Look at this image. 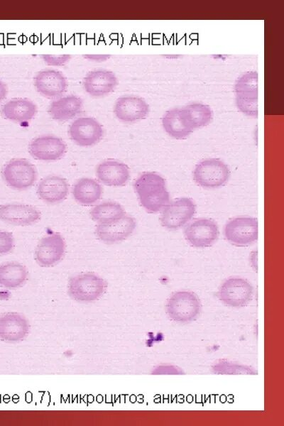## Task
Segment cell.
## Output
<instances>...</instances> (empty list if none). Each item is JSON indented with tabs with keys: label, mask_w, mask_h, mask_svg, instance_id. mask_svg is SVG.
Wrapping results in <instances>:
<instances>
[{
	"label": "cell",
	"mask_w": 284,
	"mask_h": 426,
	"mask_svg": "<svg viewBox=\"0 0 284 426\" xmlns=\"http://www.w3.org/2000/svg\"><path fill=\"white\" fill-rule=\"evenodd\" d=\"M68 294L80 302H93L105 293L107 283L94 273H82L74 275L68 282Z\"/></svg>",
	"instance_id": "2"
},
{
	"label": "cell",
	"mask_w": 284,
	"mask_h": 426,
	"mask_svg": "<svg viewBox=\"0 0 284 426\" xmlns=\"http://www.w3.org/2000/svg\"><path fill=\"white\" fill-rule=\"evenodd\" d=\"M2 177L8 186L16 190H26L37 180L36 167L25 158H13L3 168Z\"/></svg>",
	"instance_id": "5"
},
{
	"label": "cell",
	"mask_w": 284,
	"mask_h": 426,
	"mask_svg": "<svg viewBox=\"0 0 284 426\" xmlns=\"http://www.w3.org/2000/svg\"><path fill=\"white\" fill-rule=\"evenodd\" d=\"M162 124L165 132L175 139L185 138L193 131L184 122L180 108L168 110L163 116Z\"/></svg>",
	"instance_id": "27"
},
{
	"label": "cell",
	"mask_w": 284,
	"mask_h": 426,
	"mask_svg": "<svg viewBox=\"0 0 284 426\" xmlns=\"http://www.w3.org/2000/svg\"><path fill=\"white\" fill-rule=\"evenodd\" d=\"M118 85V79L111 70L97 69L89 72L83 79L84 90L94 97H102L112 92Z\"/></svg>",
	"instance_id": "16"
},
{
	"label": "cell",
	"mask_w": 284,
	"mask_h": 426,
	"mask_svg": "<svg viewBox=\"0 0 284 426\" xmlns=\"http://www.w3.org/2000/svg\"><path fill=\"white\" fill-rule=\"evenodd\" d=\"M30 325L24 315L6 312L0 315V340L16 343L23 340L29 333Z\"/></svg>",
	"instance_id": "17"
},
{
	"label": "cell",
	"mask_w": 284,
	"mask_h": 426,
	"mask_svg": "<svg viewBox=\"0 0 284 426\" xmlns=\"http://www.w3.org/2000/svg\"><path fill=\"white\" fill-rule=\"evenodd\" d=\"M69 184L66 179L58 175H49L40 181L37 194L40 200L48 204H57L66 199Z\"/></svg>",
	"instance_id": "21"
},
{
	"label": "cell",
	"mask_w": 284,
	"mask_h": 426,
	"mask_svg": "<svg viewBox=\"0 0 284 426\" xmlns=\"http://www.w3.org/2000/svg\"><path fill=\"white\" fill-rule=\"evenodd\" d=\"M253 286L241 278H230L219 287L218 297L224 304L232 307H242L252 299Z\"/></svg>",
	"instance_id": "12"
},
{
	"label": "cell",
	"mask_w": 284,
	"mask_h": 426,
	"mask_svg": "<svg viewBox=\"0 0 284 426\" xmlns=\"http://www.w3.org/2000/svg\"><path fill=\"white\" fill-rule=\"evenodd\" d=\"M149 106L146 102L138 97L124 96L117 99L114 112L116 117L123 122H133L144 119L148 114Z\"/></svg>",
	"instance_id": "19"
},
{
	"label": "cell",
	"mask_w": 284,
	"mask_h": 426,
	"mask_svg": "<svg viewBox=\"0 0 284 426\" xmlns=\"http://www.w3.org/2000/svg\"><path fill=\"white\" fill-rule=\"evenodd\" d=\"M41 218L40 212L33 206L23 204L0 205V221L16 226H29Z\"/></svg>",
	"instance_id": "18"
},
{
	"label": "cell",
	"mask_w": 284,
	"mask_h": 426,
	"mask_svg": "<svg viewBox=\"0 0 284 426\" xmlns=\"http://www.w3.org/2000/svg\"><path fill=\"white\" fill-rule=\"evenodd\" d=\"M96 174L99 181L111 187L124 186L130 178L129 166L122 162L111 159L100 163L97 167Z\"/></svg>",
	"instance_id": "20"
},
{
	"label": "cell",
	"mask_w": 284,
	"mask_h": 426,
	"mask_svg": "<svg viewBox=\"0 0 284 426\" xmlns=\"http://www.w3.org/2000/svg\"><path fill=\"white\" fill-rule=\"evenodd\" d=\"M192 176L197 185L207 189H216L227 183L231 171L223 160L212 158L199 162L195 167Z\"/></svg>",
	"instance_id": "3"
},
{
	"label": "cell",
	"mask_w": 284,
	"mask_h": 426,
	"mask_svg": "<svg viewBox=\"0 0 284 426\" xmlns=\"http://www.w3.org/2000/svg\"><path fill=\"white\" fill-rule=\"evenodd\" d=\"M103 189L100 183L89 178H82L78 180L72 188V195L75 200L84 206H89L98 202L102 195Z\"/></svg>",
	"instance_id": "24"
},
{
	"label": "cell",
	"mask_w": 284,
	"mask_h": 426,
	"mask_svg": "<svg viewBox=\"0 0 284 426\" xmlns=\"http://www.w3.org/2000/svg\"><path fill=\"white\" fill-rule=\"evenodd\" d=\"M180 113L185 124L192 131L208 125L213 116L211 108L201 103L187 104L180 109Z\"/></svg>",
	"instance_id": "25"
},
{
	"label": "cell",
	"mask_w": 284,
	"mask_h": 426,
	"mask_svg": "<svg viewBox=\"0 0 284 426\" xmlns=\"http://www.w3.org/2000/svg\"><path fill=\"white\" fill-rule=\"evenodd\" d=\"M223 233L231 244L238 247L248 246L258 240V219L250 216L231 218L225 224Z\"/></svg>",
	"instance_id": "4"
},
{
	"label": "cell",
	"mask_w": 284,
	"mask_h": 426,
	"mask_svg": "<svg viewBox=\"0 0 284 426\" xmlns=\"http://www.w3.org/2000/svg\"><path fill=\"white\" fill-rule=\"evenodd\" d=\"M36 104L27 98H15L6 102L1 109L2 116L16 122L28 121L37 113Z\"/></svg>",
	"instance_id": "22"
},
{
	"label": "cell",
	"mask_w": 284,
	"mask_h": 426,
	"mask_svg": "<svg viewBox=\"0 0 284 426\" xmlns=\"http://www.w3.org/2000/svg\"><path fill=\"white\" fill-rule=\"evenodd\" d=\"M65 248V241L60 234H48L38 244L35 250V260L40 266H53L63 258Z\"/></svg>",
	"instance_id": "11"
},
{
	"label": "cell",
	"mask_w": 284,
	"mask_h": 426,
	"mask_svg": "<svg viewBox=\"0 0 284 426\" xmlns=\"http://www.w3.org/2000/svg\"><path fill=\"white\" fill-rule=\"evenodd\" d=\"M69 136L77 145L83 147L98 143L103 137L104 130L100 123L89 116L75 119L69 126Z\"/></svg>",
	"instance_id": "10"
},
{
	"label": "cell",
	"mask_w": 284,
	"mask_h": 426,
	"mask_svg": "<svg viewBox=\"0 0 284 426\" xmlns=\"http://www.w3.org/2000/svg\"><path fill=\"white\" fill-rule=\"evenodd\" d=\"M126 215L123 207L116 202H103L94 206L90 211L92 219L98 224L114 222Z\"/></svg>",
	"instance_id": "28"
},
{
	"label": "cell",
	"mask_w": 284,
	"mask_h": 426,
	"mask_svg": "<svg viewBox=\"0 0 284 426\" xmlns=\"http://www.w3.org/2000/svg\"><path fill=\"white\" fill-rule=\"evenodd\" d=\"M7 92L6 84L0 79V102L6 97Z\"/></svg>",
	"instance_id": "32"
},
{
	"label": "cell",
	"mask_w": 284,
	"mask_h": 426,
	"mask_svg": "<svg viewBox=\"0 0 284 426\" xmlns=\"http://www.w3.org/2000/svg\"><path fill=\"white\" fill-rule=\"evenodd\" d=\"M36 91L47 98H56L62 95L67 88L65 76L54 69L39 71L33 79Z\"/></svg>",
	"instance_id": "15"
},
{
	"label": "cell",
	"mask_w": 284,
	"mask_h": 426,
	"mask_svg": "<svg viewBox=\"0 0 284 426\" xmlns=\"http://www.w3.org/2000/svg\"><path fill=\"white\" fill-rule=\"evenodd\" d=\"M40 58L48 65L62 66L72 58L70 55H42Z\"/></svg>",
	"instance_id": "30"
},
{
	"label": "cell",
	"mask_w": 284,
	"mask_h": 426,
	"mask_svg": "<svg viewBox=\"0 0 284 426\" xmlns=\"http://www.w3.org/2000/svg\"><path fill=\"white\" fill-rule=\"evenodd\" d=\"M82 106L83 102L81 98L68 95L52 102L48 108V113L55 120L67 121L78 115Z\"/></svg>",
	"instance_id": "23"
},
{
	"label": "cell",
	"mask_w": 284,
	"mask_h": 426,
	"mask_svg": "<svg viewBox=\"0 0 284 426\" xmlns=\"http://www.w3.org/2000/svg\"><path fill=\"white\" fill-rule=\"evenodd\" d=\"M183 235L192 246L204 248L212 246L218 239L219 230L217 224L209 218H198L188 222Z\"/></svg>",
	"instance_id": "8"
},
{
	"label": "cell",
	"mask_w": 284,
	"mask_h": 426,
	"mask_svg": "<svg viewBox=\"0 0 284 426\" xmlns=\"http://www.w3.org/2000/svg\"><path fill=\"white\" fill-rule=\"evenodd\" d=\"M136 222L129 215H124L120 219L111 223L98 224L96 226L97 237L102 242L113 244L129 238L135 231Z\"/></svg>",
	"instance_id": "14"
},
{
	"label": "cell",
	"mask_w": 284,
	"mask_h": 426,
	"mask_svg": "<svg viewBox=\"0 0 284 426\" xmlns=\"http://www.w3.org/2000/svg\"><path fill=\"white\" fill-rule=\"evenodd\" d=\"M236 100L238 108L248 116L258 115V73L248 72L236 82Z\"/></svg>",
	"instance_id": "9"
},
{
	"label": "cell",
	"mask_w": 284,
	"mask_h": 426,
	"mask_svg": "<svg viewBox=\"0 0 284 426\" xmlns=\"http://www.w3.org/2000/svg\"><path fill=\"white\" fill-rule=\"evenodd\" d=\"M28 151L36 160L55 161L64 156L67 146L60 138L45 135L34 138L29 143Z\"/></svg>",
	"instance_id": "13"
},
{
	"label": "cell",
	"mask_w": 284,
	"mask_h": 426,
	"mask_svg": "<svg viewBox=\"0 0 284 426\" xmlns=\"http://www.w3.org/2000/svg\"><path fill=\"white\" fill-rule=\"evenodd\" d=\"M133 187L141 205L149 213L160 212L170 202L165 180L157 173H143Z\"/></svg>",
	"instance_id": "1"
},
{
	"label": "cell",
	"mask_w": 284,
	"mask_h": 426,
	"mask_svg": "<svg viewBox=\"0 0 284 426\" xmlns=\"http://www.w3.org/2000/svg\"><path fill=\"white\" fill-rule=\"evenodd\" d=\"M14 247V238L11 232L0 231V255L10 253Z\"/></svg>",
	"instance_id": "29"
},
{
	"label": "cell",
	"mask_w": 284,
	"mask_h": 426,
	"mask_svg": "<svg viewBox=\"0 0 284 426\" xmlns=\"http://www.w3.org/2000/svg\"><path fill=\"white\" fill-rule=\"evenodd\" d=\"M197 206L189 197H182L170 202L161 211L160 222L170 230H177L185 226L195 214Z\"/></svg>",
	"instance_id": "6"
},
{
	"label": "cell",
	"mask_w": 284,
	"mask_h": 426,
	"mask_svg": "<svg viewBox=\"0 0 284 426\" xmlns=\"http://www.w3.org/2000/svg\"><path fill=\"white\" fill-rule=\"evenodd\" d=\"M166 310L173 320L187 322L194 320L198 316L201 310V304L194 293L178 291L168 298Z\"/></svg>",
	"instance_id": "7"
},
{
	"label": "cell",
	"mask_w": 284,
	"mask_h": 426,
	"mask_svg": "<svg viewBox=\"0 0 284 426\" xmlns=\"http://www.w3.org/2000/svg\"><path fill=\"white\" fill-rule=\"evenodd\" d=\"M28 272L25 266L17 262L0 265V286L14 289L21 287L28 280Z\"/></svg>",
	"instance_id": "26"
},
{
	"label": "cell",
	"mask_w": 284,
	"mask_h": 426,
	"mask_svg": "<svg viewBox=\"0 0 284 426\" xmlns=\"http://www.w3.org/2000/svg\"><path fill=\"white\" fill-rule=\"evenodd\" d=\"M82 57L87 60L93 62H104L111 58V55L108 54H86Z\"/></svg>",
	"instance_id": "31"
}]
</instances>
